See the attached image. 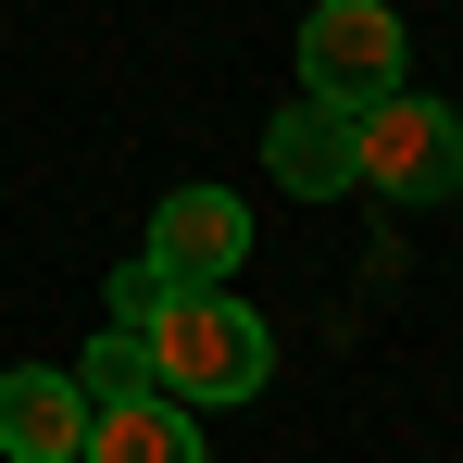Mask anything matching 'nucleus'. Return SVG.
Segmentation results:
<instances>
[{"label":"nucleus","instance_id":"obj_5","mask_svg":"<svg viewBox=\"0 0 463 463\" xmlns=\"http://www.w3.org/2000/svg\"><path fill=\"white\" fill-rule=\"evenodd\" d=\"M76 439H88L76 364H13L0 376V463H76Z\"/></svg>","mask_w":463,"mask_h":463},{"label":"nucleus","instance_id":"obj_1","mask_svg":"<svg viewBox=\"0 0 463 463\" xmlns=\"http://www.w3.org/2000/svg\"><path fill=\"white\" fill-rule=\"evenodd\" d=\"M138 351H151L163 401H250V388L276 376L263 313L226 301V288H163V301L138 313Z\"/></svg>","mask_w":463,"mask_h":463},{"label":"nucleus","instance_id":"obj_2","mask_svg":"<svg viewBox=\"0 0 463 463\" xmlns=\"http://www.w3.org/2000/svg\"><path fill=\"white\" fill-rule=\"evenodd\" d=\"M351 188H376V201H451L463 188V113L413 100V88L364 100L351 113Z\"/></svg>","mask_w":463,"mask_h":463},{"label":"nucleus","instance_id":"obj_3","mask_svg":"<svg viewBox=\"0 0 463 463\" xmlns=\"http://www.w3.org/2000/svg\"><path fill=\"white\" fill-rule=\"evenodd\" d=\"M401 63H413V38H401L388 0H313V25H301V100L364 113V100L401 88Z\"/></svg>","mask_w":463,"mask_h":463},{"label":"nucleus","instance_id":"obj_8","mask_svg":"<svg viewBox=\"0 0 463 463\" xmlns=\"http://www.w3.org/2000/svg\"><path fill=\"white\" fill-rule=\"evenodd\" d=\"M76 388H88V401H138V388H163L151 351H138V326H100V338L76 351Z\"/></svg>","mask_w":463,"mask_h":463},{"label":"nucleus","instance_id":"obj_4","mask_svg":"<svg viewBox=\"0 0 463 463\" xmlns=\"http://www.w3.org/2000/svg\"><path fill=\"white\" fill-rule=\"evenodd\" d=\"M138 263H151L163 288H226L238 263H250V201H238V188H175V201H151Z\"/></svg>","mask_w":463,"mask_h":463},{"label":"nucleus","instance_id":"obj_6","mask_svg":"<svg viewBox=\"0 0 463 463\" xmlns=\"http://www.w3.org/2000/svg\"><path fill=\"white\" fill-rule=\"evenodd\" d=\"M263 175H276L288 201H338V188H351V113H338V100H288V113L263 126Z\"/></svg>","mask_w":463,"mask_h":463},{"label":"nucleus","instance_id":"obj_9","mask_svg":"<svg viewBox=\"0 0 463 463\" xmlns=\"http://www.w3.org/2000/svg\"><path fill=\"white\" fill-rule=\"evenodd\" d=\"M151 301H163V276H151V263H126V276H113V326H138Z\"/></svg>","mask_w":463,"mask_h":463},{"label":"nucleus","instance_id":"obj_7","mask_svg":"<svg viewBox=\"0 0 463 463\" xmlns=\"http://www.w3.org/2000/svg\"><path fill=\"white\" fill-rule=\"evenodd\" d=\"M76 463H201V426H188V401H163V388H138V401H88Z\"/></svg>","mask_w":463,"mask_h":463}]
</instances>
